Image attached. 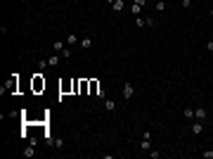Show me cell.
<instances>
[{
    "label": "cell",
    "mask_w": 213,
    "mask_h": 159,
    "mask_svg": "<svg viewBox=\"0 0 213 159\" xmlns=\"http://www.w3.org/2000/svg\"><path fill=\"white\" fill-rule=\"evenodd\" d=\"M133 95H135V86H133V83H123V90H121V97H123V100H130Z\"/></svg>",
    "instance_id": "cell-1"
},
{
    "label": "cell",
    "mask_w": 213,
    "mask_h": 159,
    "mask_svg": "<svg viewBox=\"0 0 213 159\" xmlns=\"http://www.w3.org/2000/svg\"><path fill=\"white\" fill-rule=\"evenodd\" d=\"M40 90H45V79L40 74H36L33 76V93H40Z\"/></svg>",
    "instance_id": "cell-2"
},
{
    "label": "cell",
    "mask_w": 213,
    "mask_h": 159,
    "mask_svg": "<svg viewBox=\"0 0 213 159\" xmlns=\"http://www.w3.org/2000/svg\"><path fill=\"white\" fill-rule=\"evenodd\" d=\"M194 119H199V121H206V119H208V112H206L204 107H196V109H194Z\"/></svg>",
    "instance_id": "cell-3"
},
{
    "label": "cell",
    "mask_w": 213,
    "mask_h": 159,
    "mask_svg": "<svg viewBox=\"0 0 213 159\" xmlns=\"http://www.w3.org/2000/svg\"><path fill=\"white\" fill-rule=\"evenodd\" d=\"M204 131V124H201V121H199V119H196L194 124H192V133H194V135H199V133Z\"/></svg>",
    "instance_id": "cell-4"
},
{
    "label": "cell",
    "mask_w": 213,
    "mask_h": 159,
    "mask_svg": "<svg viewBox=\"0 0 213 159\" xmlns=\"http://www.w3.org/2000/svg\"><path fill=\"white\" fill-rule=\"evenodd\" d=\"M80 48H83V50H90V48H92V38H80Z\"/></svg>",
    "instance_id": "cell-5"
},
{
    "label": "cell",
    "mask_w": 213,
    "mask_h": 159,
    "mask_svg": "<svg viewBox=\"0 0 213 159\" xmlns=\"http://www.w3.org/2000/svg\"><path fill=\"white\" fill-rule=\"evenodd\" d=\"M64 41H66V43H69V45H76V43H78V41H80V38H78V36H76V33H69V36H66V38H64Z\"/></svg>",
    "instance_id": "cell-6"
},
{
    "label": "cell",
    "mask_w": 213,
    "mask_h": 159,
    "mask_svg": "<svg viewBox=\"0 0 213 159\" xmlns=\"http://www.w3.org/2000/svg\"><path fill=\"white\" fill-rule=\"evenodd\" d=\"M59 60H62V55H54V57H47V64H50V67H57V64H59Z\"/></svg>",
    "instance_id": "cell-7"
},
{
    "label": "cell",
    "mask_w": 213,
    "mask_h": 159,
    "mask_svg": "<svg viewBox=\"0 0 213 159\" xmlns=\"http://www.w3.org/2000/svg\"><path fill=\"white\" fill-rule=\"evenodd\" d=\"M182 116H185V119H194V109H192V107H185V109H182Z\"/></svg>",
    "instance_id": "cell-8"
},
{
    "label": "cell",
    "mask_w": 213,
    "mask_h": 159,
    "mask_svg": "<svg viewBox=\"0 0 213 159\" xmlns=\"http://www.w3.org/2000/svg\"><path fill=\"white\" fill-rule=\"evenodd\" d=\"M104 109H106V112H114V109H116V102H114V100H104Z\"/></svg>",
    "instance_id": "cell-9"
},
{
    "label": "cell",
    "mask_w": 213,
    "mask_h": 159,
    "mask_svg": "<svg viewBox=\"0 0 213 159\" xmlns=\"http://www.w3.org/2000/svg\"><path fill=\"white\" fill-rule=\"evenodd\" d=\"M52 48H54V52H62V50L66 48V45H64L62 41H54V43H52Z\"/></svg>",
    "instance_id": "cell-10"
},
{
    "label": "cell",
    "mask_w": 213,
    "mask_h": 159,
    "mask_svg": "<svg viewBox=\"0 0 213 159\" xmlns=\"http://www.w3.org/2000/svg\"><path fill=\"white\" fill-rule=\"evenodd\" d=\"M130 10H133V14H135V17H140V12H142V5H140V2H133V7H130Z\"/></svg>",
    "instance_id": "cell-11"
},
{
    "label": "cell",
    "mask_w": 213,
    "mask_h": 159,
    "mask_svg": "<svg viewBox=\"0 0 213 159\" xmlns=\"http://www.w3.org/2000/svg\"><path fill=\"white\" fill-rule=\"evenodd\" d=\"M111 7H114L116 12H121V10H123L125 5H123V0H114V5H111Z\"/></svg>",
    "instance_id": "cell-12"
},
{
    "label": "cell",
    "mask_w": 213,
    "mask_h": 159,
    "mask_svg": "<svg viewBox=\"0 0 213 159\" xmlns=\"http://www.w3.org/2000/svg\"><path fill=\"white\" fill-rule=\"evenodd\" d=\"M135 24H137V29H142V26H147V24H144V17H137V19H135Z\"/></svg>",
    "instance_id": "cell-13"
},
{
    "label": "cell",
    "mask_w": 213,
    "mask_h": 159,
    "mask_svg": "<svg viewBox=\"0 0 213 159\" xmlns=\"http://www.w3.org/2000/svg\"><path fill=\"white\" fill-rule=\"evenodd\" d=\"M47 67H50V64H47V60H40V62H38V69H47Z\"/></svg>",
    "instance_id": "cell-14"
},
{
    "label": "cell",
    "mask_w": 213,
    "mask_h": 159,
    "mask_svg": "<svg viewBox=\"0 0 213 159\" xmlns=\"http://www.w3.org/2000/svg\"><path fill=\"white\" fill-rule=\"evenodd\" d=\"M156 10H159V12H163V10H166V2H163V0H159V2H156Z\"/></svg>",
    "instance_id": "cell-15"
},
{
    "label": "cell",
    "mask_w": 213,
    "mask_h": 159,
    "mask_svg": "<svg viewBox=\"0 0 213 159\" xmlns=\"http://www.w3.org/2000/svg\"><path fill=\"white\" fill-rule=\"evenodd\" d=\"M52 145H54V147H64V140H62V138H57V140H52Z\"/></svg>",
    "instance_id": "cell-16"
},
{
    "label": "cell",
    "mask_w": 213,
    "mask_h": 159,
    "mask_svg": "<svg viewBox=\"0 0 213 159\" xmlns=\"http://www.w3.org/2000/svg\"><path fill=\"white\" fill-rule=\"evenodd\" d=\"M24 154H26V157H33L36 150H33V147H26V150H24Z\"/></svg>",
    "instance_id": "cell-17"
},
{
    "label": "cell",
    "mask_w": 213,
    "mask_h": 159,
    "mask_svg": "<svg viewBox=\"0 0 213 159\" xmlns=\"http://www.w3.org/2000/svg\"><path fill=\"white\" fill-rule=\"evenodd\" d=\"M59 55H62V57H71V48H64Z\"/></svg>",
    "instance_id": "cell-18"
},
{
    "label": "cell",
    "mask_w": 213,
    "mask_h": 159,
    "mask_svg": "<svg viewBox=\"0 0 213 159\" xmlns=\"http://www.w3.org/2000/svg\"><path fill=\"white\" fill-rule=\"evenodd\" d=\"M106 2H109V5H114V0H106Z\"/></svg>",
    "instance_id": "cell-19"
},
{
    "label": "cell",
    "mask_w": 213,
    "mask_h": 159,
    "mask_svg": "<svg viewBox=\"0 0 213 159\" xmlns=\"http://www.w3.org/2000/svg\"><path fill=\"white\" fill-rule=\"evenodd\" d=\"M211 17H213V7H211Z\"/></svg>",
    "instance_id": "cell-20"
}]
</instances>
